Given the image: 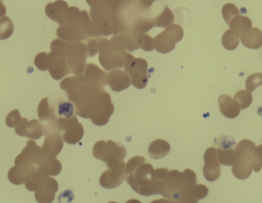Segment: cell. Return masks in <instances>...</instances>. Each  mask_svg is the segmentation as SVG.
Segmentation results:
<instances>
[{"mask_svg":"<svg viewBox=\"0 0 262 203\" xmlns=\"http://www.w3.org/2000/svg\"><path fill=\"white\" fill-rule=\"evenodd\" d=\"M60 87L75 106L77 115L92 120L95 125L104 126L108 123L115 107L112 97L103 86L91 82L82 74L64 78Z\"/></svg>","mask_w":262,"mask_h":203,"instance_id":"obj_1","label":"cell"},{"mask_svg":"<svg viewBox=\"0 0 262 203\" xmlns=\"http://www.w3.org/2000/svg\"><path fill=\"white\" fill-rule=\"evenodd\" d=\"M60 39L68 42H79L89 37H101L87 11H80L75 6L69 7V13L64 23L56 31Z\"/></svg>","mask_w":262,"mask_h":203,"instance_id":"obj_2","label":"cell"},{"mask_svg":"<svg viewBox=\"0 0 262 203\" xmlns=\"http://www.w3.org/2000/svg\"><path fill=\"white\" fill-rule=\"evenodd\" d=\"M157 179V193L169 199L170 202H177L182 190L185 187L196 184L197 177L195 172L186 169L183 172L178 170L169 171L166 168L155 170Z\"/></svg>","mask_w":262,"mask_h":203,"instance_id":"obj_3","label":"cell"},{"mask_svg":"<svg viewBox=\"0 0 262 203\" xmlns=\"http://www.w3.org/2000/svg\"><path fill=\"white\" fill-rule=\"evenodd\" d=\"M131 188L143 196H149L157 193L155 170L151 164H143L126 176Z\"/></svg>","mask_w":262,"mask_h":203,"instance_id":"obj_4","label":"cell"},{"mask_svg":"<svg viewBox=\"0 0 262 203\" xmlns=\"http://www.w3.org/2000/svg\"><path fill=\"white\" fill-rule=\"evenodd\" d=\"M90 17L101 35H118L124 29V23L121 15L107 10L104 8H92Z\"/></svg>","mask_w":262,"mask_h":203,"instance_id":"obj_5","label":"cell"},{"mask_svg":"<svg viewBox=\"0 0 262 203\" xmlns=\"http://www.w3.org/2000/svg\"><path fill=\"white\" fill-rule=\"evenodd\" d=\"M68 41L55 39L51 44V52L49 54V71L55 80H61L72 73L68 63L66 49Z\"/></svg>","mask_w":262,"mask_h":203,"instance_id":"obj_6","label":"cell"},{"mask_svg":"<svg viewBox=\"0 0 262 203\" xmlns=\"http://www.w3.org/2000/svg\"><path fill=\"white\" fill-rule=\"evenodd\" d=\"M127 155V150L121 143L113 141H99L93 147V156L107 164L108 168L116 166L124 161Z\"/></svg>","mask_w":262,"mask_h":203,"instance_id":"obj_7","label":"cell"},{"mask_svg":"<svg viewBox=\"0 0 262 203\" xmlns=\"http://www.w3.org/2000/svg\"><path fill=\"white\" fill-rule=\"evenodd\" d=\"M123 59L124 70L130 76L131 84L136 88H144L149 80L148 64L146 60L141 58H134L127 52L123 56Z\"/></svg>","mask_w":262,"mask_h":203,"instance_id":"obj_8","label":"cell"},{"mask_svg":"<svg viewBox=\"0 0 262 203\" xmlns=\"http://www.w3.org/2000/svg\"><path fill=\"white\" fill-rule=\"evenodd\" d=\"M183 37V29L180 25L171 24L154 38V48L162 54L169 53Z\"/></svg>","mask_w":262,"mask_h":203,"instance_id":"obj_9","label":"cell"},{"mask_svg":"<svg viewBox=\"0 0 262 203\" xmlns=\"http://www.w3.org/2000/svg\"><path fill=\"white\" fill-rule=\"evenodd\" d=\"M66 55L72 73L75 75H82L85 70L88 56L86 44L81 41L68 42Z\"/></svg>","mask_w":262,"mask_h":203,"instance_id":"obj_10","label":"cell"},{"mask_svg":"<svg viewBox=\"0 0 262 203\" xmlns=\"http://www.w3.org/2000/svg\"><path fill=\"white\" fill-rule=\"evenodd\" d=\"M51 108L58 121L77 117L76 108L73 103L64 94L56 92L49 98Z\"/></svg>","mask_w":262,"mask_h":203,"instance_id":"obj_11","label":"cell"},{"mask_svg":"<svg viewBox=\"0 0 262 203\" xmlns=\"http://www.w3.org/2000/svg\"><path fill=\"white\" fill-rule=\"evenodd\" d=\"M38 116L42 126L45 136L62 131L59 121L51 108L49 98H43L40 101L38 107Z\"/></svg>","mask_w":262,"mask_h":203,"instance_id":"obj_12","label":"cell"},{"mask_svg":"<svg viewBox=\"0 0 262 203\" xmlns=\"http://www.w3.org/2000/svg\"><path fill=\"white\" fill-rule=\"evenodd\" d=\"M98 52L100 63L105 70L121 69L124 66L122 56L112 49L110 41L107 38L100 37Z\"/></svg>","mask_w":262,"mask_h":203,"instance_id":"obj_13","label":"cell"},{"mask_svg":"<svg viewBox=\"0 0 262 203\" xmlns=\"http://www.w3.org/2000/svg\"><path fill=\"white\" fill-rule=\"evenodd\" d=\"M58 190V184L56 179L41 174L38 187L35 191V200L41 203L52 202Z\"/></svg>","mask_w":262,"mask_h":203,"instance_id":"obj_14","label":"cell"},{"mask_svg":"<svg viewBox=\"0 0 262 203\" xmlns=\"http://www.w3.org/2000/svg\"><path fill=\"white\" fill-rule=\"evenodd\" d=\"M125 167V163L122 161L106 170L100 177V185L106 189H115L121 186L126 178Z\"/></svg>","mask_w":262,"mask_h":203,"instance_id":"obj_15","label":"cell"},{"mask_svg":"<svg viewBox=\"0 0 262 203\" xmlns=\"http://www.w3.org/2000/svg\"><path fill=\"white\" fill-rule=\"evenodd\" d=\"M61 130H64L63 140L69 144H76L79 143L84 136V127L78 121L77 117L63 120L60 121Z\"/></svg>","mask_w":262,"mask_h":203,"instance_id":"obj_16","label":"cell"},{"mask_svg":"<svg viewBox=\"0 0 262 203\" xmlns=\"http://www.w3.org/2000/svg\"><path fill=\"white\" fill-rule=\"evenodd\" d=\"M237 159L246 161L252 166V170L259 172L261 169V164L258 160L256 146L250 140H243L238 143L235 149Z\"/></svg>","mask_w":262,"mask_h":203,"instance_id":"obj_17","label":"cell"},{"mask_svg":"<svg viewBox=\"0 0 262 203\" xmlns=\"http://www.w3.org/2000/svg\"><path fill=\"white\" fill-rule=\"evenodd\" d=\"M204 163L203 171L206 181L209 182L217 181L221 175V167L215 147H209L205 152Z\"/></svg>","mask_w":262,"mask_h":203,"instance_id":"obj_18","label":"cell"},{"mask_svg":"<svg viewBox=\"0 0 262 203\" xmlns=\"http://www.w3.org/2000/svg\"><path fill=\"white\" fill-rule=\"evenodd\" d=\"M41 157V148L34 141H29L26 147L15 160V166L35 165L39 162Z\"/></svg>","mask_w":262,"mask_h":203,"instance_id":"obj_19","label":"cell"},{"mask_svg":"<svg viewBox=\"0 0 262 203\" xmlns=\"http://www.w3.org/2000/svg\"><path fill=\"white\" fill-rule=\"evenodd\" d=\"M217 150V156L220 164L224 166H232L237 161L236 154L235 150H233V146L235 145V141L233 138L230 137H222L219 143Z\"/></svg>","mask_w":262,"mask_h":203,"instance_id":"obj_20","label":"cell"},{"mask_svg":"<svg viewBox=\"0 0 262 203\" xmlns=\"http://www.w3.org/2000/svg\"><path fill=\"white\" fill-rule=\"evenodd\" d=\"M64 140L60 133H52L46 136L42 147L41 155L45 157L55 158L61 151Z\"/></svg>","mask_w":262,"mask_h":203,"instance_id":"obj_21","label":"cell"},{"mask_svg":"<svg viewBox=\"0 0 262 203\" xmlns=\"http://www.w3.org/2000/svg\"><path fill=\"white\" fill-rule=\"evenodd\" d=\"M209 193V189L203 184H194L189 187H185L182 190L177 202H198L200 199H204Z\"/></svg>","mask_w":262,"mask_h":203,"instance_id":"obj_22","label":"cell"},{"mask_svg":"<svg viewBox=\"0 0 262 203\" xmlns=\"http://www.w3.org/2000/svg\"><path fill=\"white\" fill-rule=\"evenodd\" d=\"M69 6L64 0H56L46 6V14L52 21L61 25L66 21L69 13Z\"/></svg>","mask_w":262,"mask_h":203,"instance_id":"obj_23","label":"cell"},{"mask_svg":"<svg viewBox=\"0 0 262 203\" xmlns=\"http://www.w3.org/2000/svg\"><path fill=\"white\" fill-rule=\"evenodd\" d=\"M107 82L112 91L120 92L128 88L131 84L128 74L120 69H113L107 73Z\"/></svg>","mask_w":262,"mask_h":203,"instance_id":"obj_24","label":"cell"},{"mask_svg":"<svg viewBox=\"0 0 262 203\" xmlns=\"http://www.w3.org/2000/svg\"><path fill=\"white\" fill-rule=\"evenodd\" d=\"M37 170L35 165L15 166L9 170L8 179L15 185L25 184Z\"/></svg>","mask_w":262,"mask_h":203,"instance_id":"obj_25","label":"cell"},{"mask_svg":"<svg viewBox=\"0 0 262 203\" xmlns=\"http://www.w3.org/2000/svg\"><path fill=\"white\" fill-rule=\"evenodd\" d=\"M36 167L41 174L49 176H58L62 168L61 162L56 158L45 157L42 155Z\"/></svg>","mask_w":262,"mask_h":203,"instance_id":"obj_26","label":"cell"},{"mask_svg":"<svg viewBox=\"0 0 262 203\" xmlns=\"http://www.w3.org/2000/svg\"><path fill=\"white\" fill-rule=\"evenodd\" d=\"M219 105L221 113L229 119H234L239 115V106L229 95H221L219 98Z\"/></svg>","mask_w":262,"mask_h":203,"instance_id":"obj_27","label":"cell"},{"mask_svg":"<svg viewBox=\"0 0 262 203\" xmlns=\"http://www.w3.org/2000/svg\"><path fill=\"white\" fill-rule=\"evenodd\" d=\"M91 82L94 84H98V85L104 86L107 85V73L104 71L101 70L96 64L89 63L86 64L84 73L83 74Z\"/></svg>","mask_w":262,"mask_h":203,"instance_id":"obj_28","label":"cell"},{"mask_svg":"<svg viewBox=\"0 0 262 203\" xmlns=\"http://www.w3.org/2000/svg\"><path fill=\"white\" fill-rule=\"evenodd\" d=\"M243 46L251 49H258L262 46V32L258 28H251L240 35Z\"/></svg>","mask_w":262,"mask_h":203,"instance_id":"obj_29","label":"cell"},{"mask_svg":"<svg viewBox=\"0 0 262 203\" xmlns=\"http://www.w3.org/2000/svg\"><path fill=\"white\" fill-rule=\"evenodd\" d=\"M142 33L130 29H125L120 32L119 37L124 47L129 52H134L140 47V37Z\"/></svg>","mask_w":262,"mask_h":203,"instance_id":"obj_30","label":"cell"},{"mask_svg":"<svg viewBox=\"0 0 262 203\" xmlns=\"http://www.w3.org/2000/svg\"><path fill=\"white\" fill-rule=\"evenodd\" d=\"M170 145L164 140L152 141L148 147V153L152 159L159 160L166 156L170 151Z\"/></svg>","mask_w":262,"mask_h":203,"instance_id":"obj_31","label":"cell"},{"mask_svg":"<svg viewBox=\"0 0 262 203\" xmlns=\"http://www.w3.org/2000/svg\"><path fill=\"white\" fill-rule=\"evenodd\" d=\"M232 173L237 179H248L252 174V167L250 164L243 161L241 159H237L235 164L232 165Z\"/></svg>","mask_w":262,"mask_h":203,"instance_id":"obj_32","label":"cell"},{"mask_svg":"<svg viewBox=\"0 0 262 203\" xmlns=\"http://www.w3.org/2000/svg\"><path fill=\"white\" fill-rule=\"evenodd\" d=\"M240 34L234 29H229L225 32L222 38V43L227 50H235L239 44Z\"/></svg>","mask_w":262,"mask_h":203,"instance_id":"obj_33","label":"cell"},{"mask_svg":"<svg viewBox=\"0 0 262 203\" xmlns=\"http://www.w3.org/2000/svg\"><path fill=\"white\" fill-rule=\"evenodd\" d=\"M229 25L231 29L242 34L252 28V21L249 17L238 15L232 18Z\"/></svg>","mask_w":262,"mask_h":203,"instance_id":"obj_34","label":"cell"},{"mask_svg":"<svg viewBox=\"0 0 262 203\" xmlns=\"http://www.w3.org/2000/svg\"><path fill=\"white\" fill-rule=\"evenodd\" d=\"M174 21V15L172 11L168 8V6H165L164 10L160 14V15L152 18L154 26L157 27L166 28L169 25L172 24Z\"/></svg>","mask_w":262,"mask_h":203,"instance_id":"obj_35","label":"cell"},{"mask_svg":"<svg viewBox=\"0 0 262 203\" xmlns=\"http://www.w3.org/2000/svg\"><path fill=\"white\" fill-rule=\"evenodd\" d=\"M44 134L42 126L38 120L35 119L29 121L27 127H26L25 137L30 138L32 140H38Z\"/></svg>","mask_w":262,"mask_h":203,"instance_id":"obj_36","label":"cell"},{"mask_svg":"<svg viewBox=\"0 0 262 203\" xmlns=\"http://www.w3.org/2000/svg\"><path fill=\"white\" fill-rule=\"evenodd\" d=\"M14 32V25L8 16L0 18V40L9 38Z\"/></svg>","mask_w":262,"mask_h":203,"instance_id":"obj_37","label":"cell"},{"mask_svg":"<svg viewBox=\"0 0 262 203\" xmlns=\"http://www.w3.org/2000/svg\"><path fill=\"white\" fill-rule=\"evenodd\" d=\"M234 100L239 106L240 109H246L252 104L253 98L249 91L241 90L235 94Z\"/></svg>","mask_w":262,"mask_h":203,"instance_id":"obj_38","label":"cell"},{"mask_svg":"<svg viewBox=\"0 0 262 203\" xmlns=\"http://www.w3.org/2000/svg\"><path fill=\"white\" fill-rule=\"evenodd\" d=\"M222 13H223V18L228 24H229L232 18H235L237 15H240V12L238 8L232 3H227V4L223 6V10H222Z\"/></svg>","mask_w":262,"mask_h":203,"instance_id":"obj_39","label":"cell"},{"mask_svg":"<svg viewBox=\"0 0 262 203\" xmlns=\"http://www.w3.org/2000/svg\"><path fill=\"white\" fill-rule=\"evenodd\" d=\"M260 85H262V73L258 72V73L252 74L246 79V89L251 93Z\"/></svg>","mask_w":262,"mask_h":203,"instance_id":"obj_40","label":"cell"},{"mask_svg":"<svg viewBox=\"0 0 262 203\" xmlns=\"http://www.w3.org/2000/svg\"><path fill=\"white\" fill-rule=\"evenodd\" d=\"M35 65L41 71L49 70V55L46 52H41L35 56Z\"/></svg>","mask_w":262,"mask_h":203,"instance_id":"obj_41","label":"cell"},{"mask_svg":"<svg viewBox=\"0 0 262 203\" xmlns=\"http://www.w3.org/2000/svg\"><path fill=\"white\" fill-rule=\"evenodd\" d=\"M140 47L146 52H151L154 50V38L147 34L142 33L140 37Z\"/></svg>","mask_w":262,"mask_h":203,"instance_id":"obj_42","label":"cell"},{"mask_svg":"<svg viewBox=\"0 0 262 203\" xmlns=\"http://www.w3.org/2000/svg\"><path fill=\"white\" fill-rule=\"evenodd\" d=\"M145 158L141 156H135L129 160L127 164H126L125 172L126 176L127 175L132 173L135 169H137L139 166L144 164Z\"/></svg>","mask_w":262,"mask_h":203,"instance_id":"obj_43","label":"cell"},{"mask_svg":"<svg viewBox=\"0 0 262 203\" xmlns=\"http://www.w3.org/2000/svg\"><path fill=\"white\" fill-rule=\"evenodd\" d=\"M21 120L19 110L15 109V110H12L6 117V124L9 127H15L21 121Z\"/></svg>","mask_w":262,"mask_h":203,"instance_id":"obj_44","label":"cell"},{"mask_svg":"<svg viewBox=\"0 0 262 203\" xmlns=\"http://www.w3.org/2000/svg\"><path fill=\"white\" fill-rule=\"evenodd\" d=\"M99 39L100 37H97V38H92L89 40L87 46V52L89 56L93 57L98 53Z\"/></svg>","mask_w":262,"mask_h":203,"instance_id":"obj_45","label":"cell"},{"mask_svg":"<svg viewBox=\"0 0 262 203\" xmlns=\"http://www.w3.org/2000/svg\"><path fill=\"white\" fill-rule=\"evenodd\" d=\"M29 124V121L26 118H21V121L18 123V125L15 127V133L18 136L25 137V133H26V127Z\"/></svg>","mask_w":262,"mask_h":203,"instance_id":"obj_46","label":"cell"},{"mask_svg":"<svg viewBox=\"0 0 262 203\" xmlns=\"http://www.w3.org/2000/svg\"><path fill=\"white\" fill-rule=\"evenodd\" d=\"M88 4L92 8L98 7L101 6L103 0H86Z\"/></svg>","mask_w":262,"mask_h":203,"instance_id":"obj_47","label":"cell"},{"mask_svg":"<svg viewBox=\"0 0 262 203\" xmlns=\"http://www.w3.org/2000/svg\"><path fill=\"white\" fill-rule=\"evenodd\" d=\"M257 156L262 167V144L256 147Z\"/></svg>","mask_w":262,"mask_h":203,"instance_id":"obj_48","label":"cell"},{"mask_svg":"<svg viewBox=\"0 0 262 203\" xmlns=\"http://www.w3.org/2000/svg\"><path fill=\"white\" fill-rule=\"evenodd\" d=\"M6 13V6H5L4 3H3V0H0V18L4 16Z\"/></svg>","mask_w":262,"mask_h":203,"instance_id":"obj_49","label":"cell"},{"mask_svg":"<svg viewBox=\"0 0 262 203\" xmlns=\"http://www.w3.org/2000/svg\"><path fill=\"white\" fill-rule=\"evenodd\" d=\"M149 2H150L151 3H154V2L157 1V0H149Z\"/></svg>","mask_w":262,"mask_h":203,"instance_id":"obj_50","label":"cell"}]
</instances>
